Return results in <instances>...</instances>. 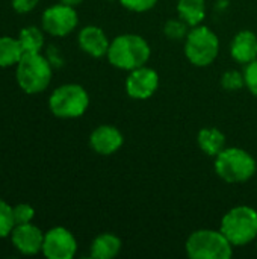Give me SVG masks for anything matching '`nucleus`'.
I'll use <instances>...</instances> for the list:
<instances>
[{
  "instance_id": "nucleus-1",
  "label": "nucleus",
  "mask_w": 257,
  "mask_h": 259,
  "mask_svg": "<svg viewBox=\"0 0 257 259\" xmlns=\"http://www.w3.org/2000/svg\"><path fill=\"white\" fill-rule=\"evenodd\" d=\"M150 55V46L141 35L124 33L111 41L106 56L114 67L132 71L147 65Z\"/></svg>"
},
{
  "instance_id": "nucleus-2",
  "label": "nucleus",
  "mask_w": 257,
  "mask_h": 259,
  "mask_svg": "<svg viewBox=\"0 0 257 259\" xmlns=\"http://www.w3.org/2000/svg\"><path fill=\"white\" fill-rule=\"evenodd\" d=\"M256 159L244 149L226 147L215 156V173L229 184H242L256 175Z\"/></svg>"
},
{
  "instance_id": "nucleus-3",
  "label": "nucleus",
  "mask_w": 257,
  "mask_h": 259,
  "mask_svg": "<svg viewBox=\"0 0 257 259\" xmlns=\"http://www.w3.org/2000/svg\"><path fill=\"white\" fill-rule=\"evenodd\" d=\"M17 83L27 94H38L47 90L52 82V67L38 53H23L15 70Z\"/></svg>"
},
{
  "instance_id": "nucleus-4",
  "label": "nucleus",
  "mask_w": 257,
  "mask_h": 259,
  "mask_svg": "<svg viewBox=\"0 0 257 259\" xmlns=\"http://www.w3.org/2000/svg\"><path fill=\"white\" fill-rule=\"evenodd\" d=\"M220 231L233 246H245L257 240V211L251 206H235L226 212Z\"/></svg>"
},
{
  "instance_id": "nucleus-5",
  "label": "nucleus",
  "mask_w": 257,
  "mask_h": 259,
  "mask_svg": "<svg viewBox=\"0 0 257 259\" xmlns=\"http://www.w3.org/2000/svg\"><path fill=\"white\" fill-rule=\"evenodd\" d=\"M186 253L192 259H229L233 255V244L221 231L200 229L186 240Z\"/></svg>"
},
{
  "instance_id": "nucleus-6",
  "label": "nucleus",
  "mask_w": 257,
  "mask_h": 259,
  "mask_svg": "<svg viewBox=\"0 0 257 259\" xmlns=\"http://www.w3.org/2000/svg\"><path fill=\"white\" fill-rule=\"evenodd\" d=\"M88 106L89 96L86 90L77 83H65L58 87L48 99V108L58 118L82 117Z\"/></svg>"
},
{
  "instance_id": "nucleus-7",
  "label": "nucleus",
  "mask_w": 257,
  "mask_h": 259,
  "mask_svg": "<svg viewBox=\"0 0 257 259\" xmlns=\"http://www.w3.org/2000/svg\"><path fill=\"white\" fill-rule=\"evenodd\" d=\"M220 52V39L208 26L192 27L185 38V55L195 67L211 65Z\"/></svg>"
},
{
  "instance_id": "nucleus-8",
  "label": "nucleus",
  "mask_w": 257,
  "mask_h": 259,
  "mask_svg": "<svg viewBox=\"0 0 257 259\" xmlns=\"http://www.w3.org/2000/svg\"><path fill=\"white\" fill-rule=\"evenodd\" d=\"M77 23L79 17L74 6L65 3L47 8L41 18L42 29L53 36H65L71 33L76 29Z\"/></svg>"
},
{
  "instance_id": "nucleus-9",
  "label": "nucleus",
  "mask_w": 257,
  "mask_h": 259,
  "mask_svg": "<svg viewBox=\"0 0 257 259\" xmlns=\"http://www.w3.org/2000/svg\"><path fill=\"white\" fill-rule=\"evenodd\" d=\"M77 252L74 235L65 228H53L44 234L42 253L48 259H71Z\"/></svg>"
},
{
  "instance_id": "nucleus-10",
  "label": "nucleus",
  "mask_w": 257,
  "mask_h": 259,
  "mask_svg": "<svg viewBox=\"0 0 257 259\" xmlns=\"http://www.w3.org/2000/svg\"><path fill=\"white\" fill-rule=\"evenodd\" d=\"M159 88V74L147 65L135 68L126 79V91L132 99H150Z\"/></svg>"
},
{
  "instance_id": "nucleus-11",
  "label": "nucleus",
  "mask_w": 257,
  "mask_h": 259,
  "mask_svg": "<svg viewBox=\"0 0 257 259\" xmlns=\"http://www.w3.org/2000/svg\"><path fill=\"white\" fill-rule=\"evenodd\" d=\"M11 241L20 253L36 255L38 252H42L44 234L32 223L15 225L11 232Z\"/></svg>"
},
{
  "instance_id": "nucleus-12",
  "label": "nucleus",
  "mask_w": 257,
  "mask_h": 259,
  "mask_svg": "<svg viewBox=\"0 0 257 259\" xmlns=\"http://www.w3.org/2000/svg\"><path fill=\"white\" fill-rule=\"evenodd\" d=\"M124 138L123 134L120 132V129H117L115 126L111 124H101L97 129L92 131L91 137H89V146L91 149L98 153V155H112L115 152L120 150V147L123 146Z\"/></svg>"
},
{
  "instance_id": "nucleus-13",
  "label": "nucleus",
  "mask_w": 257,
  "mask_h": 259,
  "mask_svg": "<svg viewBox=\"0 0 257 259\" xmlns=\"http://www.w3.org/2000/svg\"><path fill=\"white\" fill-rule=\"evenodd\" d=\"M79 46L86 55L92 58H103L108 55L111 41L98 26H85L79 32Z\"/></svg>"
},
{
  "instance_id": "nucleus-14",
  "label": "nucleus",
  "mask_w": 257,
  "mask_h": 259,
  "mask_svg": "<svg viewBox=\"0 0 257 259\" xmlns=\"http://www.w3.org/2000/svg\"><path fill=\"white\" fill-rule=\"evenodd\" d=\"M232 58L239 64H250L257 59V35L251 30H241L230 46Z\"/></svg>"
},
{
  "instance_id": "nucleus-15",
  "label": "nucleus",
  "mask_w": 257,
  "mask_h": 259,
  "mask_svg": "<svg viewBox=\"0 0 257 259\" xmlns=\"http://www.w3.org/2000/svg\"><path fill=\"white\" fill-rule=\"evenodd\" d=\"M123 247L121 240L114 234H100L91 244V256L95 259L115 258Z\"/></svg>"
},
{
  "instance_id": "nucleus-16",
  "label": "nucleus",
  "mask_w": 257,
  "mask_h": 259,
  "mask_svg": "<svg viewBox=\"0 0 257 259\" xmlns=\"http://www.w3.org/2000/svg\"><path fill=\"white\" fill-rule=\"evenodd\" d=\"M198 146L203 150V153L209 156H217L226 149V137L221 131L215 127H204L198 132L197 137Z\"/></svg>"
},
{
  "instance_id": "nucleus-17",
  "label": "nucleus",
  "mask_w": 257,
  "mask_h": 259,
  "mask_svg": "<svg viewBox=\"0 0 257 259\" xmlns=\"http://www.w3.org/2000/svg\"><path fill=\"white\" fill-rule=\"evenodd\" d=\"M177 14L189 27L198 26L206 17V2L204 0H179Z\"/></svg>"
},
{
  "instance_id": "nucleus-18",
  "label": "nucleus",
  "mask_w": 257,
  "mask_h": 259,
  "mask_svg": "<svg viewBox=\"0 0 257 259\" xmlns=\"http://www.w3.org/2000/svg\"><path fill=\"white\" fill-rule=\"evenodd\" d=\"M23 53L18 39L12 36H0V68L17 65Z\"/></svg>"
},
{
  "instance_id": "nucleus-19",
  "label": "nucleus",
  "mask_w": 257,
  "mask_h": 259,
  "mask_svg": "<svg viewBox=\"0 0 257 259\" xmlns=\"http://www.w3.org/2000/svg\"><path fill=\"white\" fill-rule=\"evenodd\" d=\"M18 41L24 53H38L44 46V35L38 27L29 26L20 32Z\"/></svg>"
},
{
  "instance_id": "nucleus-20",
  "label": "nucleus",
  "mask_w": 257,
  "mask_h": 259,
  "mask_svg": "<svg viewBox=\"0 0 257 259\" xmlns=\"http://www.w3.org/2000/svg\"><path fill=\"white\" fill-rule=\"evenodd\" d=\"M15 226L12 206H9L5 200L0 199V238H6L11 235L12 229Z\"/></svg>"
},
{
  "instance_id": "nucleus-21",
  "label": "nucleus",
  "mask_w": 257,
  "mask_h": 259,
  "mask_svg": "<svg viewBox=\"0 0 257 259\" xmlns=\"http://www.w3.org/2000/svg\"><path fill=\"white\" fill-rule=\"evenodd\" d=\"M188 24L180 18V20H168L167 21V24H165V27H164V32H165V35L170 38V39H176V41H179V39H182V38H186V35H188Z\"/></svg>"
},
{
  "instance_id": "nucleus-22",
  "label": "nucleus",
  "mask_w": 257,
  "mask_h": 259,
  "mask_svg": "<svg viewBox=\"0 0 257 259\" xmlns=\"http://www.w3.org/2000/svg\"><path fill=\"white\" fill-rule=\"evenodd\" d=\"M221 85L227 91H238L245 85V77L242 73L236 70H229L221 77Z\"/></svg>"
},
{
  "instance_id": "nucleus-23",
  "label": "nucleus",
  "mask_w": 257,
  "mask_h": 259,
  "mask_svg": "<svg viewBox=\"0 0 257 259\" xmlns=\"http://www.w3.org/2000/svg\"><path fill=\"white\" fill-rule=\"evenodd\" d=\"M12 214L15 225H24L32 222V219L35 217V209L27 203H20L17 206H12Z\"/></svg>"
},
{
  "instance_id": "nucleus-24",
  "label": "nucleus",
  "mask_w": 257,
  "mask_h": 259,
  "mask_svg": "<svg viewBox=\"0 0 257 259\" xmlns=\"http://www.w3.org/2000/svg\"><path fill=\"white\" fill-rule=\"evenodd\" d=\"M120 3L133 12H145L156 6L158 0H120Z\"/></svg>"
},
{
  "instance_id": "nucleus-25",
  "label": "nucleus",
  "mask_w": 257,
  "mask_h": 259,
  "mask_svg": "<svg viewBox=\"0 0 257 259\" xmlns=\"http://www.w3.org/2000/svg\"><path fill=\"white\" fill-rule=\"evenodd\" d=\"M244 77H245V87L250 90L251 94H254L257 97V59L247 64Z\"/></svg>"
},
{
  "instance_id": "nucleus-26",
  "label": "nucleus",
  "mask_w": 257,
  "mask_h": 259,
  "mask_svg": "<svg viewBox=\"0 0 257 259\" xmlns=\"http://www.w3.org/2000/svg\"><path fill=\"white\" fill-rule=\"evenodd\" d=\"M38 2L39 0H12V8L18 14H26V12H30L32 9H35Z\"/></svg>"
},
{
  "instance_id": "nucleus-27",
  "label": "nucleus",
  "mask_w": 257,
  "mask_h": 259,
  "mask_svg": "<svg viewBox=\"0 0 257 259\" xmlns=\"http://www.w3.org/2000/svg\"><path fill=\"white\" fill-rule=\"evenodd\" d=\"M83 0H61V3H65V5H70V6H77L80 5Z\"/></svg>"
}]
</instances>
